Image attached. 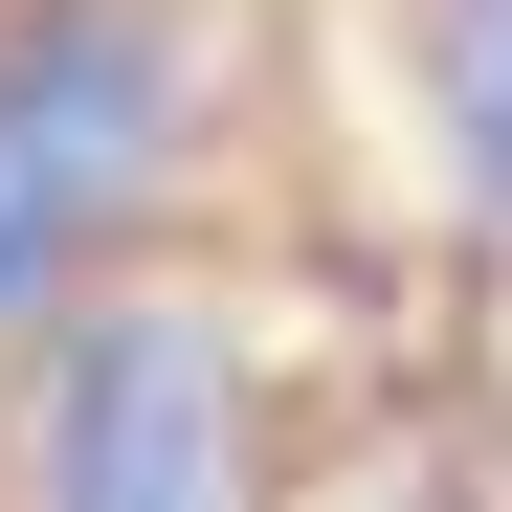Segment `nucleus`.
Returning <instances> with one entry per match:
<instances>
[{
  "instance_id": "obj_1",
  "label": "nucleus",
  "mask_w": 512,
  "mask_h": 512,
  "mask_svg": "<svg viewBox=\"0 0 512 512\" xmlns=\"http://www.w3.org/2000/svg\"><path fill=\"white\" fill-rule=\"evenodd\" d=\"M179 23L156 0H23L0 23V334L90 312V245L179 179Z\"/></svg>"
},
{
  "instance_id": "obj_2",
  "label": "nucleus",
  "mask_w": 512,
  "mask_h": 512,
  "mask_svg": "<svg viewBox=\"0 0 512 512\" xmlns=\"http://www.w3.org/2000/svg\"><path fill=\"white\" fill-rule=\"evenodd\" d=\"M45 512H245V334L201 290H90L23 401Z\"/></svg>"
},
{
  "instance_id": "obj_3",
  "label": "nucleus",
  "mask_w": 512,
  "mask_h": 512,
  "mask_svg": "<svg viewBox=\"0 0 512 512\" xmlns=\"http://www.w3.org/2000/svg\"><path fill=\"white\" fill-rule=\"evenodd\" d=\"M423 112H446V179L512 223V0H423Z\"/></svg>"
}]
</instances>
